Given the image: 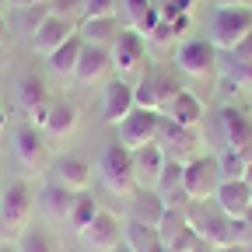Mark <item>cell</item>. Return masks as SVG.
Listing matches in <instances>:
<instances>
[{"label":"cell","instance_id":"6da1fadb","mask_svg":"<svg viewBox=\"0 0 252 252\" xmlns=\"http://www.w3.org/2000/svg\"><path fill=\"white\" fill-rule=\"evenodd\" d=\"M35 210V189L25 175H18L7 189H0V235L4 238H18Z\"/></svg>","mask_w":252,"mask_h":252},{"label":"cell","instance_id":"7a4b0ae2","mask_svg":"<svg viewBox=\"0 0 252 252\" xmlns=\"http://www.w3.org/2000/svg\"><path fill=\"white\" fill-rule=\"evenodd\" d=\"M98 175H102V186L109 189L112 196H119V200H130L137 189H140L137 172H133V154L126 151L119 140L102 151V158H98Z\"/></svg>","mask_w":252,"mask_h":252},{"label":"cell","instance_id":"3957f363","mask_svg":"<svg viewBox=\"0 0 252 252\" xmlns=\"http://www.w3.org/2000/svg\"><path fill=\"white\" fill-rule=\"evenodd\" d=\"M179 91H182L179 70H165V67L144 70V74H140V81L133 84L137 105H140V109H151V112H165Z\"/></svg>","mask_w":252,"mask_h":252},{"label":"cell","instance_id":"277c9868","mask_svg":"<svg viewBox=\"0 0 252 252\" xmlns=\"http://www.w3.org/2000/svg\"><path fill=\"white\" fill-rule=\"evenodd\" d=\"M252 32V4L242 7H217L210 18V42L217 53H231Z\"/></svg>","mask_w":252,"mask_h":252},{"label":"cell","instance_id":"5b68a950","mask_svg":"<svg viewBox=\"0 0 252 252\" xmlns=\"http://www.w3.org/2000/svg\"><path fill=\"white\" fill-rule=\"evenodd\" d=\"M172 63L179 77H193V81H207L217 70V49L210 39H182L172 49Z\"/></svg>","mask_w":252,"mask_h":252},{"label":"cell","instance_id":"8992f818","mask_svg":"<svg viewBox=\"0 0 252 252\" xmlns=\"http://www.w3.org/2000/svg\"><path fill=\"white\" fill-rule=\"evenodd\" d=\"M11 158H14V165L18 172L28 179V175H35L42 172V158H46V133L39 130V126H32L28 119L14 126V137H11Z\"/></svg>","mask_w":252,"mask_h":252},{"label":"cell","instance_id":"52a82bcc","mask_svg":"<svg viewBox=\"0 0 252 252\" xmlns=\"http://www.w3.org/2000/svg\"><path fill=\"white\" fill-rule=\"evenodd\" d=\"M220 182L224 179H220V168H217V154H200V158L182 165V186H186V193H189L193 203L214 200Z\"/></svg>","mask_w":252,"mask_h":252},{"label":"cell","instance_id":"ba28073f","mask_svg":"<svg viewBox=\"0 0 252 252\" xmlns=\"http://www.w3.org/2000/svg\"><path fill=\"white\" fill-rule=\"evenodd\" d=\"M161 123H165L161 112H151V109H140V105H137L130 116L116 126V130H119V144H123L126 151H140V147H147V144L158 140Z\"/></svg>","mask_w":252,"mask_h":252},{"label":"cell","instance_id":"9c48e42d","mask_svg":"<svg viewBox=\"0 0 252 252\" xmlns=\"http://www.w3.org/2000/svg\"><path fill=\"white\" fill-rule=\"evenodd\" d=\"M112 56V70L116 74H144V60H147V46H144V35H137L133 28H123L119 39L112 42L109 49Z\"/></svg>","mask_w":252,"mask_h":252},{"label":"cell","instance_id":"30bf717a","mask_svg":"<svg viewBox=\"0 0 252 252\" xmlns=\"http://www.w3.org/2000/svg\"><path fill=\"white\" fill-rule=\"evenodd\" d=\"M133 109H137L133 84L126 81V77H109L105 81V91H102V119L109 126H119Z\"/></svg>","mask_w":252,"mask_h":252},{"label":"cell","instance_id":"8fae6325","mask_svg":"<svg viewBox=\"0 0 252 252\" xmlns=\"http://www.w3.org/2000/svg\"><path fill=\"white\" fill-rule=\"evenodd\" d=\"M158 144L165 147L168 161H179V165H186V161H193V158L203 154V151H200V140H196V130L172 126L168 119L161 123V130H158Z\"/></svg>","mask_w":252,"mask_h":252},{"label":"cell","instance_id":"7c38bea8","mask_svg":"<svg viewBox=\"0 0 252 252\" xmlns=\"http://www.w3.org/2000/svg\"><path fill=\"white\" fill-rule=\"evenodd\" d=\"M74 35H77V25L74 21L56 18V14H42V21L35 25V32H32V49H35L39 56H49L67 39H74Z\"/></svg>","mask_w":252,"mask_h":252},{"label":"cell","instance_id":"4fadbf2b","mask_svg":"<svg viewBox=\"0 0 252 252\" xmlns=\"http://www.w3.org/2000/svg\"><path fill=\"white\" fill-rule=\"evenodd\" d=\"M81 238L94 249V252H116L123 245V220L112 210H98L94 220L81 231Z\"/></svg>","mask_w":252,"mask_h":252},{"label":"cell","instance_id":"5bb4252c","mask_svg":"<svg viewBox=\"0 0 252 252\" xmlns=\"http://www.w3.org/2000/svg\"><path fill=\"white\" fill-rule=\"evenodd\" d=\"M133 154V172H137V182L144 186V189H154L158 186V179H161V172H165V165H168V154H165V147L161 144H147V147H140V151H130Z\"/></svg>","mask_w":252,"mask_h":252},{"label":"cell","instance_id":"9a60e30c","mask_svg":"<svg viewBox=\"0 0 252 252\" xmlns=\"http://www.w3.org/2000/svg\"><path fill=\"white\" fill-rule=\"evenodd\" d=\"M91 175H94V168L84 161L81 154H60L56 161H53V179L63 182L67 189H74V193L91 189Z\"/></svg>","mask_w":252,"mask_h":252},{"label":"cell","instance_id":"2e32d148","mask_svg":"<svg viewBox=\"0 0 252 252\" xmlns=\"http://www.w3.org/2000/svg\"><path fill=\"white\" fill-rule=\"evenodd\" d=\"M214 203L224 210L228 217L235 220H245L249 207H252V186L245 179H235V182H220L217 193H214Z\"/></svg>","mask_w":252,"mask_h":252},{"label":"cell","instance_id":"e0dca14e","mask_svg":"<svg viewBox=\"0 0 252 252\" xmlns=\"http://www.w3.org/2000/svg\"><path fill=\"white\" fill-rule=\"evenodd\" d=\"M168 207L165 200L158 196V189H137V193L130 196V220H137V224H147V228H158L165 220Z\"/></svg>","mask_w":252,"mask_h":252},{"label":"cell","instance_id":"ac0fdd59","mask_svg":"<svg viewBox=\"0 0 252 252\" xmlns=\"http://www.w3.org/2000/svg\"><path fill=\"white\" fill-rule=\"evenodd\" d=\"M35 207H39L46 217H53V220L70 217V207H74V189H67L63 182L49 179V182H42V189L35 193Z\"/></svg>","mask_w":252,"mask_h":252},{"label":"cell","instance_id":"d6986e66","mask_svg":"<svg viewBox=\"0 0 252 252\" xmlns=\"http://www.w3.org/2000/svg\"><path fill=\"white\" fill-rule=\"evenodd\" d=\"M217 123H220V137H224V147L242 151V147L252 144V119H249L245 112H238L235 105H224V109H220Z\"/></svg>","mask_w":252,"mask_h":252},{"label":"cell","instance_id":"ffe728a7","mask_svg":"<svg viewBox=\"0 0 252 252\" xmlns=\"http://www.w3.org/2000/svg\"><path fill=\"white\" fill-rule=\"evenodd\" d=\"M77 123H81V109L70 102V98H53L49 105V119L42 126V133L53 137V140H63V137H70L77 130Z\"/></svg>","mask_w":252,"mask_h":252},{"label":"cell","instance_id":"44dd1931","mask_svg":"<svg viewBox=\"0 0 252 252\" xmlns=\"http://www.w3.org/2000/svg\"><path fill=\"white\" fill-rule=\"evenodd\" d=\"M109 74H112V56H109V49L84 46L74 81H77V84H98V81H109Z\"/></svg>","mask_w":252,"mask_h":252},{"label":"cell","instance_id":"7402d4cb","mask_svg":"<svg viewBox=\"0 0 252 252\" xmlns=\"http://www.w3.org/2000/svg\"><path fill=\"white\" fill-rule=\"evenodd\" d=\"M203 112H207V109H203V102L196 98L193 91H186V88H182L175 98H172V105H168L161 116H165L172 126H186V130H196V123L203 119Z\"/></svg>","mask_w":252,"mask_h":252},{"label":"cell","instance_id":"603a6c76","mask_svg":"<svg viewBox=\"0 0 252 252\" xmlns=\"http://www.w3.org/2000/svg\"><path fill=\"white\" fill-rule=\"evenodd\" d=\"M119 18H84L77 25V35L84 46H98V49H112V42L119 39Z\"/></svg>","mask_w":252,"mask_h":252},{"label":"cell","instance_id":"cb8c5ba5","mask_svg":"<svg viewBox=\"0 0 252 252\" xmlns=\"http://www.w3.org/2000/svg\"><path fill=\"white\" fill-rule=\"evenodd\" d=\"M46 98H49V88H46L42 74H21V77L14 81V105H18L25 116H32Z\"/></svg>","mask_w":252,"mask_h":252},{"label":"cell","instance_id":"d4e9b609","mask_svg":"<svg viewBox=\"0 0 252 252\" xmlns=\"http://www.w3.org/2000/svg\"><path fill=\"white\" fill-rule=\"evenodd\" d=\"M81 53H84V42H81V35H74V39H67L56 53H49L46 60H49V70L56 74V77H63V81H74V74H77V63H81Z\"/></svg>","mask_w":252,"mask_h":252},{"label":"cell","instance_id":"484cf974","mask_svg":"<svg viewBox=\"0 0 252 252\" xmlns=\"http://www.w3.org/2000/svg\"><path fill=\"white\" fill-rule=\"evenodd\" d=\"M102 207H98V200H94L91 196V189H81V193H74V207H70V228L81 235L88 224H91V220H94V214H98Z\"/></svg>","mask_w":252,"mask_h":252},{"label":"cell","instance_id":"4316f807","mask_svg":"<svg viewBox=\"0 0 252 252\" xmlns=\"http://www.w3.org/2000/svg\"><path fill=\"white\" fill-rule=\"evenodd\" d=\"M123 242L130 245L133 252H147V249H154L161 238H158V228L137 224V220H126V228H123Z\"/></svg>","mask_w":252,"mask_h":252},{"label":"cell","instance_id":"83f0119b","mask_svg":"<svg viewBox=\"0 0 252 252\" xmlns=\"http://www.w3.org/2000/svg\"><path fill=\"white\" fill-rule=\"evenodd\" d=\"M14 249H18V252H60L56 242H53L46 231H39V228H25V231L14 238Z\"/></svg>","mask_w":252,"mask_h":252},{"label":"cell","instance_id":"f1b7e54d","mask_svg":"<svg viewBox=\"0 0 252 252\" xmlns=\"http://www.w3.org/2000/svg\"><path fill=\"white\" fill-rule=\"evenodd\" d=\"M245 165H249V161H245L235 147H224V151L217 154V168H220V179H224V182L242 179V175H245Z\"/></svg>","mask_w":252,"mask_h":252},{"label":"cell","instance_id":"f546056e","mask_svg":"<svg viewBox=\"0 0 252 252\" xmlns=\"http://www.w3.org/2000/svg\"><path fill=\"white\" fill-rule=\"evenodd\" d=\"M144 46H147V53H154L158 49V56H165V53H172L175 46H179V39H175V32H172V25L168 21H161L151 35L144 39Z\"/></svg>","mask_w":252,"mask_h":252},{"label":"cell","instance_id":"4dcf8cb0","mask_svg":"<svg viewBox=\"0 0 252 252\" xmlns=\"http://www.w3.org/2000/svg\"><path fill=\"white\" fill-rule=\"evenodd\" d=\"M189 228V217H186V210H168L165 214V220L158 224V238H161L165 245H172L182 231Z\"/></svg>","mask_w":252,"mask_h":252},{"label":"cell","instance_id":"1f68e13d","mask_svg":"<svg viewBox=\"0 0 252 252\" xmlns=\"http://www.w3.org/2000/svg\"><path fill=\"white\" fill-rule=\"evenodd\" d=\"M46 14H56V18H67V21L81 25L84 21V0H49Z\"/></svg>","mask_w":252,"mask_h":252},{"label":"cell","instance_id":"d6a6232c","mask_svg":"<svg viewBox=\"0 0 252 252\" xmlns=\"http://www.w3.org/2000/svg\"><path fill=\"white\" fill-rule=\"evenodd\" d=\"M151 7H154V0H119V14H116V18H123L126 28H133Z\"/></svg>","mask_w":252,"mask_h":252},{"label":"cell","instance_id":"836d02e7","mask_svg":"<svg viewBox=\"0 0 252 252\" xmlns=\"http://www.w3.org/2000/svg\"><path fill=\"white\" fill-rule=\"evenodd\" d=\"M193 4H196V0H154V7H158V14H161V21H172V18H179V14H189V11H193Z\"/></svg>","mask_w":252,"mask_h":252},{"label":"cell","instance_id":"e575fe53","mask_svg":"<svg viewBox=\"0 0 252 252\" xmlns=\"http://www.w3.org/2000/svg\"><path fill=\"white\" fill-rule=\"evenodd\" d=\"M119 0H84V18H116Z\"/></svg>","mask_w":252,"mask_h":252},{"label":"cell","instance_id":"d590c367","mask_svg":"<svg viewBox=\"0 0 252 252\" xmlns=\"http://www.w3.org/2000/svg\"><path fill=\"white\" fill-rule=\"evenodd\" d=\"M231 56H235L238 63H249V67H252V32H249V35H245L235 49H231Z\"/></svg>","mask_w":252,"mask_h":252},{"label":"cell","instance_id":"8d00e7d4","mask_svg":"<svg viewBox=\"0 0 252 252\" xmlns=\"http://www.w3.org/2000/svg\"><path fill=\"white\" fill-rule=\"evenodd\" d=\"M168 25H172V32H175V39H182L186 32L193 28V18H189V14H179V18H172Z\"/></svg>","mask_w":252,"mask_h":252},{"label":"cell","instance_id":"74e56055","mask_svg":"<svg viewBox=\"0 0 252 252\" xmlns=\"http://www.w3.org/2000/svg\"><path fill=\"white\" fill-rule=\"evenodd\" d=\"M49 0H7V7L14 11H35V7H46Z\"/></svg>","mask_w":252,"mask_h":252},{"label":"cell","instance_id":"f35d334b","mask_svg":"<svg viewBox=\"0 0 252 252\" xmlns=\"http://www.w3.org/2000/svg\"><path fill=\"white\" fill-rule=\"evenodd\" d=\"M11 42V25H7V18L0 14V46H7Z\"/></svg>","mask_w":252,"mask_h":252},{"label":"cell","instance_id":"ab89813d","mask_svg":"<svg viewBox=\"0 0 252 252\" xmlns=\"http://www.w3.org/2000/svg\"><path fill=\"white\" fill-rule=\"evenodd\" d=\"M217 252H249V242H235V245H220Z\"/></svg>","mask_w":252,"mask_h":252},{"label":"cell","instance_id":"60d3db41","mask_svg":"<svg viewBox=\"0 0 252 252\" xmlns=\"http://www.w3.org/2000/svg\"><path fill=\"white\" fill-rule=\"evenodd\" d=\"M193 252H217V245H214V242H207V238H200V242L193 245Z\"/></svg>","mask_w":252,"mask_h":252},{"label":"cell","instance_id":"b9f144b4","mask_svg":"<svg viewBox=\"0 0 252 252\" xmlns=\"http://www.w3.org/2000/svg\"><path fill=\"white\" fill-rule=\"evenodd\" d=\"M217 7H242V4H249V0H214Z\"/></svg>","mask_w":252,"mask_h":252},{"label":"cell","instance_id":"7bdbcfd3","mask_svg":"<svg viewBox=\"0 0 252 252\" xmlns=\"http://www.w3.org/2000/svg\"><path fill=\"white\" fill-rule=\"evenodd\" d=\"M7 130V112H4V105H0V133Z\"/></svg>","mask_w":252,"mask_h":252},{"label":"cell","instance_id":"ee69618b","mask_svg":"<svg viewBox=\"0 0 252 252\" xmlns=\"http://www.w3.org/2000/svg\"><path fill=\"white\" fill-rule=\"evenodd\" d=\"M242 179H245V182H249V186H252V161H249V165H245V175H242Z\"/></svg>","mask_w":252,"mask_h":252},{"label":"cell","instance_id":"f6af8a7d","mask_svg":"<svg viewBox=\"0 0 252 252\" xmlns=\"http://www.w3.org/2000/svg\"><path fill=\"white\" fill-rule=\"evenodd\" d=\"M147 252H168V249H165V242H158V245H154V249H147Z\"/></svg>","mask_w":252,"mask_h":252},{"label":"cell","instance_id":"bcb514c9","mask_svg":"<svg viewBox=\"0 0 252 252\" xmlns=\"http://www.w3.org/2000/svg\"><path fill=\"white\" fill-rule=\"evenodd\" d=\"M0 252H18V249H14L11 242H4V245H0Z\"/></svg>","mask_w":252,"mask_h":252},{"label":"cell","instance_id":"7dc6e473","mask_svg":"<svg viewBox=\"0 0 252 252\" xmlns=\"http://www.w3.org/2000/svg\"><path fill=\"white\" fill-rule=\"evenodd\" d=\"M116 252H133V249H130V245H126V242H123V245H119V249H116Z\"/></svg>","mask_w":252,"mask_h":252},{"label":"cell","instance_id":"c3c4849f","mask_svg":"<svg viewBox=\"0 0 252 252\" xmlns=\"http://www.w3.org/2000/svg\"><path fill=\"white\" fill-rule=\"evenodd\" d=\"M165 249H168V245H165ZM168 252H182V249H168Z\"/></svg>","mask_w":252,"mask_h":252},{"label":"cell","instance_id":"681fc988","mask_svg":"<svg viewBox=\"0 0 252 252\" xmlns=\"http://www.w3.org/2000/svg\"><path fill=\"white\" fill-rule=\"evenodd\" d=\"M4 4H7V0H0V11H4Z\"/></svg>","mask_w":252,"mask_h":252}]
</instances>
